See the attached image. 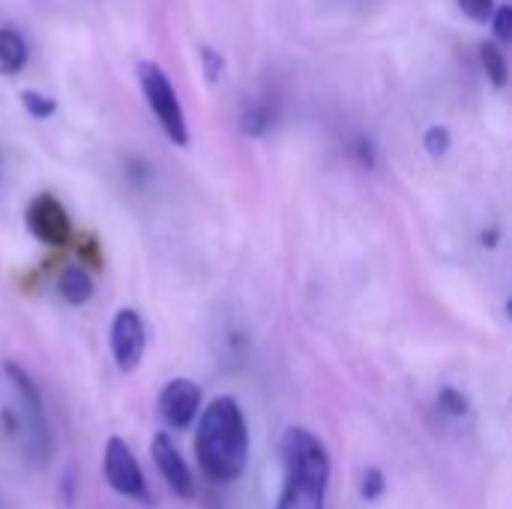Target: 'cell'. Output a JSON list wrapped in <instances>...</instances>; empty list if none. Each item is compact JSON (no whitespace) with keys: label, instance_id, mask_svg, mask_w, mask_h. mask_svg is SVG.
Returning <instances> with one entry per match:
<instances>
[{"label":"cell","instance_id":"7a4b0ae2","mask_svg":"<svg viewBox=\"0 0 512 509\" xmlns=\"http://www.w3.org/2000/svg\"><path fill=\"white\" fill-rule=\"evenodd\" d=\"M285 486L276 509H324L330 486V453L309 429L291 426L282 435Z\"/></svg>","mask_w":512,"mask_h":509},{"label":"cell","instance_id":"3957f363","mask_svg":"<svg viewBox=\"0 0 512 509\" xmlns=\"http://www.w3.org/2000/svg\"><path fill=\"white\" fill-rule=\"evenodd\" d=\"M138 78H141V90H144V99L150 105V111L156 114L159 126L165 129V135L177 144V147H186L189 144V126H186V114H183V105L168 81V75L156 66V63H141L138 66Z\"/></svg>","mask_w":512,"mask_h":509},{"label":"cell","instance_id":"ffe728a7","mask_svg":"<svg viewBox=\"0 0 512 509\" xmlns=\"http://www.w3.org/2000/svg\"><path fill=\"white\" fill-rule=\"evenodd\" d=\"M63 495L72 504V498H75V474L72 471H66V477H63Z\"/></svg>","mask_w":512,"mask_h":509},{"label":"cell","instance_id":"277c9868","mask_svg":"<svg viewBox=\"0 0 512 509\" xmlns=\"http://www.w3.org/2000/svg\"><path fill=\"white\" fill-rule=\"evenodd\" d=\"M102 471H105V480L108 486L123 495V498H132L138 504H150V489H147V480H144V471L135 459V453L129 450V444L123 438H108L105 441V459H102Z\"/></svg>","mask_w":512,"mask_h":509},{"label":"cell","instance_id":"8fae6325","mask_svg":"<svg viewBox=\"0 0 512 509\" xmlns=\"http://www.w3.org/2000/svg\"><path fill=\"white\" fill-rule=\"evenodd\" d=\"M24 63H27V42L21 39L18 30L3 27L0 30V72L15 75L24 69Z\"/></svg>","mask_w":512,"mask_h":509},{"label":"cell","instance_id":"7c38bea8","mask_svg":"<svg viewBox=\"0 0 512 509\" xmlns=\"http://www.w3.org/2000/svg\"><path fill=\"white\" fill-rule=\"evenodd\" d=\"M480 57H483V69H486L489 81L495 87H504L507 84V57H504V51L495 42H483Z\"/></svg>","mask_w":512,"mask_h":509},{"label":"cell","instance_id":"5bb4252c","mask_svg":"<svg viewBox=\"0 0 512 509\" xmlns=\"http://www.w3.org/2000/svg\"><path fill=\"white\" fill-rule=\"evenodd\" d=\"M438 405H441V411H447L450 417H465L468 414V396L465 393H459V390H453V387H444L441 393H438Z\"/></svg>","mask_w":512,"mask_h":509},{"label":"cell","instance_id":"9a60e30c","mask_svg":"<svg viewBox=\"0 0 512 509\" xmlns=\"http://www.w3.org/2000/svg\"><path fill=\"white\" fill-rule=\"evenodd\" d=\"M21 102H24V108H27V114H33V117H51L54 114V99H48V96H42V93H36V90H24L21 93Z\"/></svg>","mask_w":512,"mask_h":509},{"label":"cell","instance_id":"5b68a950","mask_svg":"<svg viewBox=\"0 0 512 509\" xmlns=\"http://www.w3.org/2000/svg\"><path fill=\"white\" fill-rule=\"evenodd\" d=\"M147 348L144 321L135 309H120L111 321V354L120 372H135Z\"/></svg>","mask_w":512,"mask_h":509},{"label":"cell","instance_id":"e0dca14e","mask_svg":"<svg viewBox=\"0 0 512 509\" xmlns=\"http://www.w3.org/2000/svg\"><path fill=\"white\" fill-rule=\"evenodd\" d=\"M462 12L474 21H489L495 12V0H459Z\"/></svg>","mask_w":512,"mask_h":509},{"label":"cell","instance_id":"4fadbf2b","mask_svg":"<svg viewBox=\"0 0 512 509\" xmlns=\"http://www.w3.org/2000/svg\"><path fill=\"white\" fill-rule=\"evenodd\" d=\"M357 489H360V498L363 501H378L384 492H387V477L381 468H363L360 471V480H357Z\"/></svg>","mask_w":512,"mask_h":509},{"label":"cell","instance_id":"30bf717a","mask_svg":"<svg viewBox=\"0 0 512 509\" xmlns=\"http://www.w3.org/2000/svg\"><path fill=\"white\" fill-rule=\"evenodd\" d=\"M57 288H60V297L72 306H81L93 297V279L84 267L78 264H69L60 270V279H57Z\"/></svg>","mask_w":512,"mask_h":509},{"label":"cell","instance_id":"9c48e42d","mask_svg":"<svg viewBox=\"0 0 512 509\" xmlns=\"http://www.w3.org/2000/svg\"><path fill=\"white\" fill-rule=\"evenodd\" d=\"M153 462H156V468L162 471V477H165V483H168V489H171L174 495H180V498H195L192 471L186 468L180 450L174 447V441H171L165 432L153 435Z\"/></svg>","mask_w":512,"mask_h":509},{"label":"cell","instance_id":"6da1fadb","mask_svg":"<svg viewBox=\"0 0 512 509\" xmlns=\"http://www.w3.org/2000/svg\"><path fill=\"white\" fill-rule=\"evenodd\" d=\"M195 456L207 480L234 483L249 462V429L240 405L231 396H219L201 414L195 432Z\"/></svg>","mask_w":512,"mask_h":509},{"label":"cell","instance_id":"2e32d148","mask_svg":"<svg viewBox=\"0 0 512 509\" xmlns=\"http://www.w3.org/2000/svg\"><path fill=\"white\" fill-rule=\"evenodd\" d=\"M423 144H426V150H429L432 156H444V153L450 150V132H447L444 126H432V129L426 132Z\"/></svg>","mask_w":512,"mask_h":509},{"label":"cell","instance_id":"ac0fdd59","mask_svg":"<svg viewBox=\"0 0 512 509\" xmlns=\"http://www.w3.org/2000/svg\"><path fill=\"white\" fill-rule=\"evenodd\" d=\"M495 15V33H498V39L501 42H510L512 39V9L510 6H501L498 12H492Z\"/></svg>","mask_w":512,"mask_h":509},{"label":"cell","instance_id":"44dd1931","mask_svg":"<svg viewBox=\"0 0 512 509\" xmlns=\"http://www.w3.org/2000/svg\"><path fill=\"white\" fill-rule=\"evenodd\" d=\"M0 509H6V507H3V501H0Z\"/></svg>","mask_w":512,"mask_h":509},{"label":"cell","instance_id":"8992f818","mask_svg":"<svg viewBox=\"0 0 512 509\" xmlns=\"http://www.w3.org/2000/svg\"><path fill=\"white\" fill-rule=\"evenodd\" d=\"M6 375L15 381L18 393L24 396V405H27V441H30V456L33 462H45L48 453H51V435H48V423H45V411H42V399H39V390L36 384L30 381L27 372H21L15 363H6Z\"/></svg>","mask_w":512,"mask_h":509},{"label":"cell","instance_id":"d6986e66","mask_svg":"<svg viewBox=\"0 0 512 509\" xmlns=\"http://www.w3.org/2000/svg\"><path fill=\"white\" fill-rule=\"evenodd\" d=\"M201 57L207 60V75H210V81H216V78H219V57H216V51H213V48H204Z\"/></svg>","mask_w":512,"mask_h":509},{"label":"cell","instance_id":"52a82bcc","mask_svg":"<svg viewBox=\"0 0 512 509\" xmlns=\"http://www.w3.org/2000/svg\"><path fill=\"white\" fill-rule=\"evenodd\" d=\"M27 228L45 246H66L72 237V222L54 195H39L27 204Z\"/></svg>","mask_w":512,"mask_h":509},{"label":"cell","instance_id":"ba28073f","mask_svg":"<svg viewBox=\"0 0 512 509\" xmlns=\"http://www.w3.org/2000/svg\"><path fill=\"white\" fill-rule=\"evenodd\" d=\"M198 408H201V387L189 378H174L159 393V417L171 429H186L189 423H195Z\"/></svg>","mask_w":512,"mask_h":509}]
</instances>
